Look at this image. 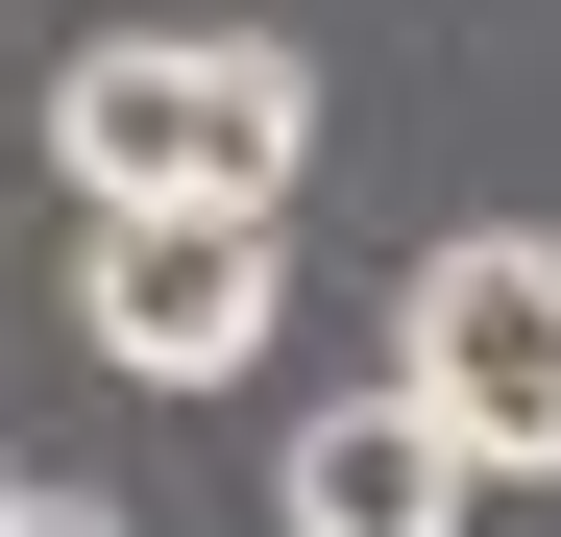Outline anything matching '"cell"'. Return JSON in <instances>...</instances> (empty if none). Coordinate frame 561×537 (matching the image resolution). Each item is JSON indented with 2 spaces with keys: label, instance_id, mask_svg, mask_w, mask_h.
Returning a JSON list of instances; mask_svg holds the SVG:
<instances>
[{
  "label": "cell",
  "instance_id": "obj_2",
  "mask_svg": "<svg viewBox=\"0 0 561 537\" xmlns=\"http://www.w3.org/2000/svg\"><path fill=\"white\" fill-rule=\"evenodd\" d=\"M391 391L463 439V465H561V244L537 220H463L439 268H415V318H391Z\"/></svg>",
  "mask_w": 561,
  "mask_h": 537
},
{
  "label": "cell",
  "instance_id": "obj_6",
  "mask_svg": "<svg viewBox=\"0 0 561 537\" xmlns=\"http://www.w3.org/2000/svg\"><path fill=\"white\" fill-rule=\"evenodd\" d=\"M25 489H49V465H0V537H25Z\"/></svg>",
  "mask_w": 561,
  "mask_h": 537
},
{
  "label": "cell",
  "instance_id": "obj_5",
  "mask_svg": "<svg viewBox=\"0 0 561 537\" xmlns=\"http://www.w3.org/2000/svg\"><path fill=\"white\" fill-rule=\"evenodd\" d=\"M25 537H123V513H99V489H25Z\"/></svg>",
  "mask_w": 561,
  "mask_h": 537
},
{
  "label": "cell",
  "instance_id": "obj_3",
  "mask_svg": "<svg viewBox=\"0 0 561 537\" xmlns=\"http://www.w3.org/2000/svg\"><path fill=\"white\" fill-rule=\"evenodd\" d=\"M268 220H73V342L99 367H147V391H220L244 342H268Z\"/></svg>",
  "mask_w": 561,
  "mask_h": 537
},
{
  "label": "cell",
  "instance_id": "obj_4",
  "mask_svg": "<svg viewBox=\"0 0 561 537\" xmlns=\"http://www.w3.org/2000/svg\"><path fill=\"white\" fill-rule=\"evenodd\" d=\"M463 513H489V465H463L415 391H318L268 439V537H463Z\"/></svg>",
  "mask_w": 561,
  "mask_h": 537
},
{
  "label": "cell",
  "instance_id": "obj_1",
  "mask_svg": "<svg viewBox=\"0 0 561 537\" xmlns=\"http://www.w3.org/2000/svg\"><path fill=\"white\" fill-rule=\"evenodd\" d=\"M294 147H318V73L268 49V25H99V49L49 73L73 220H268Z\"/></svg>",
  "mask_w": 561,
  "mask_h": 537
}]
</instances>
